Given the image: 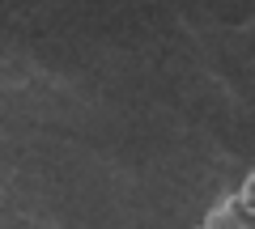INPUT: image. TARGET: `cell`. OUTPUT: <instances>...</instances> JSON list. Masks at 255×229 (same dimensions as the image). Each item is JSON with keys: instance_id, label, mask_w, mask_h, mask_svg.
Masks as SVG:
<instances>
[{"instance_id": "obj_1", "label": "cell", "mask_w": 255, "mask_h": 229, "mask_svg": "<svg viewBox=\"0 0 255 229\" xmlns=\"http://www.w3.org/2000/svg\"><path fill=\"white\" fill-rule=\"evenodd\" d=\"M251 187H255V178L247 174L243 178V187H238V195H230L221 208H213L209 217H204V225L209 229H247V225H255V208H251Z\"/></svg>"}]
</instances>
